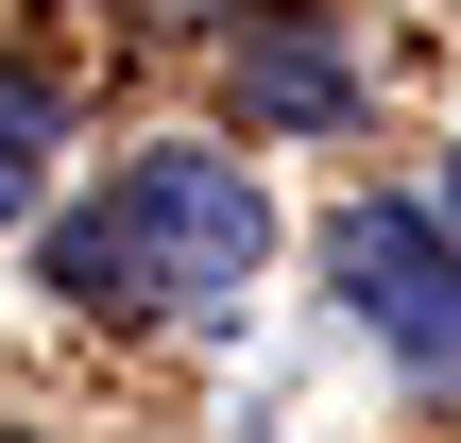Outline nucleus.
Returning <instances> with one entry per match:
<instances>
[{
    "label": "nucleus",
    "mask_w": 461,
    "mask_h": 443,
    "mask_svg": "<svg viewBox=\"0 0 461 443\" xmlns=\"http://www.w3.org/2000/svg\"><path fill=\"white\" fill-rule=\"evenodd\" d=\"M103 239H120V324H137V307H240V273L274 256V205H257L240 154L154 137V154L103 188Z\"/></svg>",
    "instance_id": "nucleus-1"
},
{
    "label": "nucleus",
    "mask_w": 461,
    "mask_h": 443,
    "mask_svg": "<svg viewBox=\"0 0 461 443\" xmlns=\"http://www.w3.org/2000/svg\"><path fill=\"white\" fill-rule=\"evenodd\" d=\"M34 137H51V102H34V85H0V222L34 205Z\"/></svg>",
    "instance_id": "nucleus-4"
},
{
    "label": "nucleus",
    "mask_w": 461,
    "mask_h": 443,
    "mask_svg": "<svg viewBox=\"0 0 461 443\" xmlns=\"http://www.w3.org/2000/svg\"><path fill=\"white\" fill-rule=\"evenodd\" d=\"M240 102L257 120H359V68L325 34H240Z\"/></svg>",
    "instance_id": "nucleus-3"
},
{
    "label": "nucleus",
    "mask_w": 461,
    "mask_h": 443,
    "mask_svg": "<svg viewBox=\"0 0 461 443\" xmlns=\"http://www.w3.org/2000/svg\"><path fill=\"white\" fill-rule=\"evenodd\" d=\"M325 273H342V307H359L393 359H428V376L461 359V256L411 205H342V222H325Z\"/></svg>",
    "instance_id": "nucleus-2"
},
{
    "label": "nucleus",
    "mask_w": 461,
    "mask_h": 443,
    "mask_svg": "<svg viewBox=\"0 0 461 443\" xmlns=\"http://www.w3.org/2000/svg\"><path fill=\"white\" fill-rule=\"evenodd\" d=\"M445 222H461V171H445Z\"/></svg>",
    "instance_id": "nucleus-5"
},
{
    "label": "nucleus",
    "mask_w": 461,
    "mask_h": 443,
    "mask_svg": "<svg viewBox=\"0 0 461 443\" xmlns=\"http://www.w3.org/2000/svg\"><path fill=\"white\" fill-rule=\"evenodd\" d=\"M171 17H205V0H171Z\"/></svg>",
    "instance_id": "nucleus-6"
}]
</instances>
